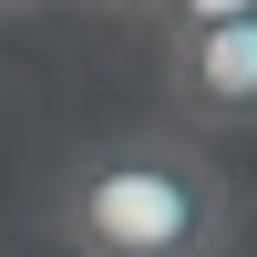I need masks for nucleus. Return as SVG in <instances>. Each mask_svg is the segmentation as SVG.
Wrapping results in <instances>:
<instances>
[{"label":"nucleus","instance_id":"nucleus-1","mask_svg":"<svg viewBox=\"0 0 257 257\" xmlns=\"http://www.w3.org/2000/svg\"><path fill=\"white\" fill-rule=\"evenodd\" d=\"M52 237L72 257H226L237 237V185L175 123L82 144L52 175Z\"/></svg>","mask_w":257,"mask_h":257},{"label":"nucleus","instance_id":"nucleus-2","mask_svg":"<svg viewBox=\"0 0 257 257\" xmlns=\"http://www.w3.org/2000/svg\"><path fill=\"white\" fill-rule=\"evenodd\" d=\"M165 103L175 134H257V21L165 31Z\"/></svg>","mask_w":257,"mask_h":257},{"label":"nucleus","instance_id":"nucleus-3","mask_svg":"<svg viewBox=\"0 0 257 257\" xmlns=\"http://www.w3.org/2000/svg\"><path fill=\"white\" fill-rule=\"evenodd\" d=\"M216 21H257V0H155V31H216Z\"/></svg>","mask_w":257,"mask_h":257},{"label":"nucleus","instance_id":"nucleus-4","mask_svg":"<svg viewBox=\"0 0 257 257\" xmlns=\"http://www.w3.org/2000/svg\"><path fill=\"white\" fill-rule=\"evenodd\" d=\"M93 11H123V21H155V0H93Z\"/></svg>","mask_w":257,"mask_h":257},{"label":"nucleus","instance_id":"nucleus-5","mask_svg":"<svg viewBox=\"0 0 257 257\" xmlns=\"http://www.w3.org/2000/svg\"><path fill=\"white\" fill-rule=\"evenodd\" d=\"M0 11H41V0H0Z\"/></svg>","mask_w":257,"mask_h":257}]
</instances>
